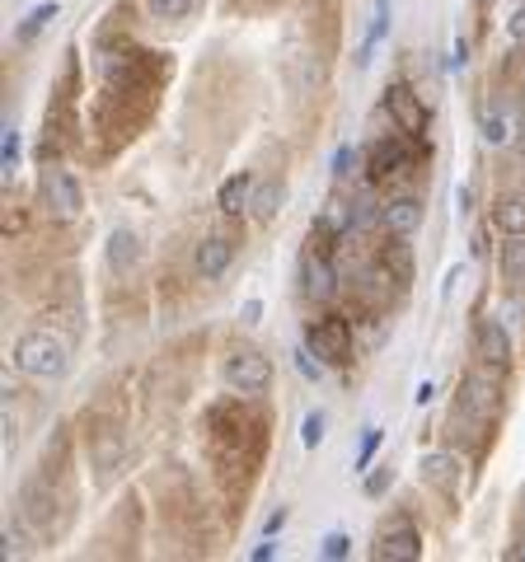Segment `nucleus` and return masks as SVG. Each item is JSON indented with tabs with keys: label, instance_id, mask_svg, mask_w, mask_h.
Instances as JSON below:
<instances>
[{
	"label": "nucleus",
	"instance_id": "bb28decb",
	"mask_svg": "<svg viewBox=\"0 0 525 562\" xmlns=\"http://www.w3.org/2000/svg\"><path fill=\"white\" fill-rule=\"evenodd\" d=\"M352 553V539L342 535V530H333V535H324V543H319V558H328V562H338V558H348Z\"/></svg>",
	"mask_w": 525,
	"mask_h": 562
},
{
	"label": "nucleus",
	"instance_id": "ddd939ff",
	"mask_svg": "<svg viewBox=\"0 0 525 562\" xmlns=\"http://www.w3.org/2000/svg\"><path fill=\"white\" fill-rule=\"evenodd\" d=\"M459 469H465V464H459L455 455H446V450L422 455V478H427V483H432L436 492H446V497H455V492H459V478H465Z\"/></svg>",
	"mask_w": 525,
	"mask_h": 562
},
{
	"label": "nucleus",
	"instance_id": "473e14b6",
	"mask_svg": "<svg viewBox=\"0 0 525 562\" xmlns=\"http://www.w3.org/2000/svg\"><path fill=\"white\" fill-rule=\"evenodd\" d=\"M465 61H469V43H465V38H455V52H451V71H465Z\"/></svg>",
	"mask_w": 525,
	"mask_h": 562
},
{
	"label": "nucleus",
	"instance_id": "7c9ffc66",
	"mask_svg": "<svg viewBox=\"0 0 525 562\" xmlns=\"http://www.w3.org/2000/svg\"><path fill=\"white\" fill-rule=\"evenodd\" d=\"M385 268H394V277H399V281L408 277V249H404V244H399V249H389V254H385Z\"/></svg>",
	"mask_w": 525,
	"mask_h": 562
},
{
	"label": "nucleus",
	"instance_id": "aec40b11",
	"mask_svg": "<svg viewBox=\"0 0 525 562\" xmlns=\"http://www.w3.org/2000/svg\"><path fill=\"white\" fill-rule=\"evenodd\" d=\"M324 230H328V235H352V225H357V207L348 202V197H338V202H328L324 207V221H319Z\"/></svg>",
	"mask_w": 525,
	"mask_h": 562
},
{
	"label": "nucleus",
	"instance_id": "412c9836",
	"mask_svg": "<svg viewBox=\"0 0 525 562\" xmlns=\"http://www.w3.org/2000/svg\"><path fill=\"white\" fill-rule=\"evenodd\" d=\"M506 141H512L506 113H502V108H488V113H483V145H506Z\"/></svg>",
	"mask_w": 525,
	"mask_h": 562
},
{
	"label": "nucleus",
	"instance_id": "7ed1b4c3",
	"mask_svg": "<svg viewBox=\"0 0 525 562\" xmlns=\"http://www.w3.org/2000/svg\"><path fill=\"white\" fill-rule=\"evenodd\" d=\"M498 375L502 371H492V366H479V371H469L465 379H459V394H455V408L465 412V418L474 426H488L492 422V412H498Z\"/></svg>",
	"mask_w": 525,
	"mask_h": 562
},
{
	"label": "nucleus",
	"instance_id": "2f4dec72",
	"mask_svg": "<svg viewBox=\"0 0 525 562\" xmlns=\"http://www.w3.org/2000/svg\"><path fill=\"white\" fill-rule=\"evenodd\" d=\"M506 33H512V43H521V47H525V5L512 14V20H506Z\"/></svg>",
	"mask_w": 525,
	"mask_h": 562
},
{
	"label": "nucleus",
	"instance_id": "2eb2a0df",
	"mask_svg": "<svg viewBox=\"0 0 525 562\" xmlns=\"http://www.w3.org/2000/svg\"><path fill=\"white\" fill-rule=\"evenodd\" d=\"M502 277L512 291H525V235H506L502 244Z\"/></svg>",
	"mask_w": 525,
	"mask_h": 562
},
{
	"label": "nucleus",
	"instance_id": "a878e982",
	"mask_svg": "<svg viewBox=\"0 0 525 562\" xmlns=\"http://www.w3.org/2000/svg\"><path fill=\"white\" fill-rule=\"evenodd\" d=\"M295 371H301L305 379H310V385H319V379H324V361L315 356V352H310V347H301V352H295Z\"/></svg>",
	"mask_w": 525,
	"mask_h": 562
},
{
	"label": "nucleus",
	"instance_id": "393cba45",
	"mask_svg": "<svg viewBox=\"0 0 525 562\" xmlns=\"http://www.w3.org/2000/svg\"><path fill=\"white\" fill-rule=\"evenodd\" d=\"M324 426H328V418H324V412H310V418L301 422V445H305V450H319Z\"/></svg>",
	"mask_w": 525,
	"mask_h": 562
},
{
	"label": "nucleus",
	"instance_id": "4be33fe9",
	"mask_svg": "<svg viewBox=\"0 0 525 562\" xmlns=\"http://www.w3.org/2000/svg\"><path fill=\"white\" fill-rule=\"evenodd\" d=\"M108 262L113 268H131V262H137V235H127V230L113 235L108 239Z\"/></svg>",
	"mask_w": 525,
	"mask_h": 562
},
{
	"label": "nucleus",
	"instance_id": "9b49d317",
	"mask_svg": "<svg viewBox=\"0 0 525 562\" xmlns=\"http://www.w3.org/2000/svg\"><path fill=\"white\" fill-rule=\"evenodd\" d=\"M422 216H427V211H422L418 197H394V202L380 211V230L389 239H413L422 230Z\"/></svg>",
	"mask_w": 525,
	"mask_h": 562
},
{
	"label": "nucleus",
	"instance_id": "f257e3e1",
	"mask_svg": "<svg viewBox=\"0 0 525 562\" xmlns=\"http://www.w3.org/2000/svg\"><path fill=\"white\" fill-rule=\"evenodd\" d=\"M14 366L28 379H61L71 371V352L52 328H28V333L14 342Z\"/></svg>",
	"mask_w": 525,
	"mask_h": 562
},
{
	"label": "nucleus",
	"instance_id": "cd10ccee",
	"mask_svg": "<svg viewBox=\"0 0 525 562\" xmlns=\"http://www.w3.org/2000/svg\"><path fill=\"white\" fill-rule=\"evenodd\" d=\"M192 0H151V14L155 20H184Z\"/></svg>",
	"mask_w": 525,
	"mask_h": 562
},
{
	"label": "nucleus",
	"instance_id": "c9c22d12",
	"mask_svg": "<svg viewBox=\"0 0 525 562\" xmlns=\"http://www.w3.org/2000/svg\"><path fill=\"white\" fill-rule=\"evenodd\" d=\"M506 562H525V539H521V543H512V549H506Z\"/></svg>",
	"mask_w": 525,
	"mask_h": 562
},
{
	"label": "nucleus",
	"instance_id": "39448f33",
	"mask_svg": "<svg viewBox=\"0 0 525 562\" xmlns=\"http://www.w3.org/2000/svg\"><path fill=\"white\" fill-rule=\"evenodd\" d=\"M305 347L324 361V366H342V361L352 356V328H348V319H315L305 328Z\"/></svg>",
	"mask_w": 525,
	"mask_h": 562
},
{
	"label": "nucleus",
	"instance_id": "c85d7f7f",
	"mask_svg": "<svg viewBox=\"0 0 525 562\" xmlns=\"http://www.w3.org/2000/svg\"><path fill=\"white\" fill-rule=\"evenodd\" d=\"M0 164H5V174L20 169V131H5V145H0Z\"/></svg>",
	"mask_w": 525,
	"mask_h": 562
},
{
	"label": "nucleus",
	"instance_id": "20e7f679",
	"mask_svg": "<svg viewBox=\"0 0 525 562\" xmlns=\"http://www.w3.org/2000/svg\"><path fill=\"white\" fill-rule=\"evenodd\" d=\"M225 379H230V389L235 394H249V399H258V394H268L272 385V361L262 356V352H230L225 356Z\"/></svg>",
	"mask_w": 525,
	"mask_h": 562
},
{
	"label": "nucleus",
	"instance_id": "6ab92c4d",
	"mask_svg": "<svg viewBox=\"0 0 525 562\" xmlns=\"http://www.w3.org/2000/svg\"><path fill=\"white\" fill-rule=\"evenodd\" d=\"M57 14H61V5H57V0H43V5H33V10L24 14V24L14 28V38H20V43H33V38H38V33H43L47 24L57 20Z\"/></svg>",
	"mask_w": 525,
	"mask_h": 562
},
{
	"label": "nucleus",
	"instance_id": "72a5a7b5",
	"mask_svg": "<svg viewBox=\"0 0 525 562\" xmlns=\"http://www.w3.org/2000/svg\"><path fill=\"white\" fill-rule=\"evenodd\" d=\"M272 558H277V543H272V539H262L258 549H254V562H272Z\"/></svg>",
	"mask_w": 525,
	"mask_h": 562
},
{
	"label": "nucleus",
	"instance_id": "0eeeda50",
	"mask_svg": "<svg viewBox=\"0 0 525 562\" xmlns=\"http://www.w3.org/2000/svg\"><path fill=\"white\" fill-rule=\"evenodd\" d=\"M422 558V535L408 520H389L375 535V562H418Z\"/></svg>",
	"mask_w": 525,
	"mask_h": 562
},
{
	"label": "nucleus",
	"instance_id": "f704fd0d",
	"mask_svg": "<svg viewBox=\"0 0 525 562\" xmlns=\"http://www.w3.org/2000/svg\"><path fill=\"white\" fill-rule=\"evenodd\" d=\"M258 319H262V305L249 301V305H244V324H258Z\"/></svg>",
	"mask_w": 525,
	"mask_h": 562
},
{
	"label": "nucleus",
	"instance_id": "f03ea898",
	"mask_svg": "<svg viewBox=\"0 0 525 562\" xmlns=\"http://www.w3.org/2000/svg\"><path fill=\"white\" fill-rule=\"evenodd\" d=\"M38 192H43V207L52 211L57 221H75L80 211H85V188H80V178L71 169H61V164H43L38 169Z\"/></svg>",
	"mask_w": 525,
	"mask_h": 562
},
{
	"label": "nucleus",
	"instance_id": "6e6552de",
	"mask_svg": "<svg viewBox=\"0 0 525 562\" xmlns=\"http://www.w3.org/2000/svg\"><path fill=\"white\" fill-rule=\"evenodd\" d=\"M301 295L305 301H315V305H324V301H333L338 295V268H333V258L328 254H305L301 258Z\"/></svg>",
	"mask_w": 525,
	"mask_h": 562
},
{
	"label": "nucleus",
	"instance_id": "f3484780",
	"mask_svg": "<svg viewBox=\"0 0 525 562\" xmlns=\"http://www.w3.org/2000/svg\"><path fill=\"white\" fill-rule=\"evenodd\" d=\"M282 197H286V183H282V178H268L262 188H254V202H249L254 221H272L277 211H282Z\"/></svg>",
	"mask_w": 525,
	"mask_h": 562
},
{
	"label": "nucleus",
	"instance_id": "dca6fc26",
	"mask_svg": "<svg viewBox=\"0 0 525 562\" xmlns=\"http://www.w3.org/2000/svg\"><path fill=\"white\" fill-rule=\"evenodd\" d=\"M389 5H394V0H380V5H375V20H371V28H366V43H361V52H357V66H371L375 47H380V43L389 38V24H394Z\"/></svg>",
	"mask_w": 525,
	"mask_h": 562
},
{
	"label": "nucleus",
	"instance_id": "f8f14e48",
	"mask_svg": "<svg viewBox=\"0 0 525 562\" xmlns=\"http://www.w3.org/2000/svg\"><path fill=\"white\" fill-rule=\"evenodd\" d=\"M230 262H235V244H230L225 235H211V239L197 244V262H192V268H197V277H202V281L225 277Z\"/></svg>",
	"mask_w": 525,
	"mask_h": 562
},
{
	"label": "nucleus",
	"instance_id": "9d476101",
	"mask_svg": "<svg viewBox=\"0 0 525 562\" xmlns=\"http://www.w3.org/2000/svg\"><path fill=\"white\" fill-rule=\"evenodd\" d=\"M413 137L399 131V137H380L371 145V178H389V174H404L408 164H413Z\"/></svg>",
	"mask_w": 525,
	"mask_h": 562
},
{
	"label": "nucleus",
	"instance_id": "a211bd4d",
	"mask_svg": "<svg viewBox=\"0 0 525 562\" xmlns=\"http://www.w3.org/2000/svg\"><path fill=\"white\" fill-rule=\"evenodd\" d=\"M492 221H498L502 235H525V192H512L502 197L498 211H492Z\"/></svg>",
	"mask_w": 525,
	"mask_h": 562
},
{
	"label": "nucleus",
	"instance_id": "b1692460",
	"mask_svg": "<svg viewBox=\"0 0 525 562\" xmlns=\"http://www.w3.org/2000/svg\"><path fill=\"white\" fill-rule=\"evenodd\" d=\"M352 169H357V145H338L333 160H328V174L342 183V178H352Z\"/></svg>",
	"mask_w": 525,
	"mask_h": 562
},
{
	"label": "nucleus",
	"instance_id": "1a4fd4ad",
	"mask_svg": "<svg viewBox=\"0 0 525 562\" xmlns=\"http://www.w3.org/2000/svg\"><path fill=\"white\" fill-rule=\"evenodd\" d=\"M474 352H479L483 366L492 371H506L512 366V338H506V328L498 314H488V319H479V338H474Z\"/></svg>",
	"mask_w": 525,
	"mask_h": 562
},
{
	"label": "nucleus",
	"instance_id": "423d86ee",
	"mask_svg": "<svg viewBox=\"0 0 525 562\" xmlns=\"http://www.w3.org/2000/svg\"><path fill=\"white\" fill-rule=\"evenodd\" d=\"M385 113L394 118L399 131H408V137H422L427 122H432V113H427V104L418 98V90L404 85V80H394V85L385 90Z\"/></svg>",
	"mask_w": 525,
	"mask_h": 562
},
{
	"label": "nucleus",
	"instance_id": "4468645a",
	"mask_svg": "<svg viewBox=\"0 0 525 562\" xmlns=\"http://www.w3.org/2000/svg\"><path fill=\"white\" fill-rule=\"evenodd\" d=\"M249 202H254V178H249V174L225 178L221 192H216V207L225 211V216H239V211H249Z\"/></svg>",
	"mask_w": 525,
	"mask_h": 562
},
{
	"label": "nucleus",
	"instance_id": "c756f323",
	"mask_svg": "<svg viewBox=\"0 0 525 562\" xmlns=\"http://www.w3.org/2000/svg\"><path fill=\"white\" fill-rule=\"evenodd\" d=\"M394 483V473L389 469H375V473H366V497H380V492Z\"/></svg>",
	"mask_w": 525,
	"mask_h": 562
},
{
	"label": "nucleus",
	"instance_id": "5701e85b",
	"mask_svg": "<svg viewBox=\"0 0 525 562\" xmlns=\"http://www.w3.org/2000/svg\"><path fill=\"white\" fill-rule=\"evenodd\" d=\"M380 441H385L380 426H366V432H361V445H357V473H366V469H371V459H375V450H380Z\"/></svg>",
	"mask_w": 525,
	"mask_h": 562
}]
</instances>
